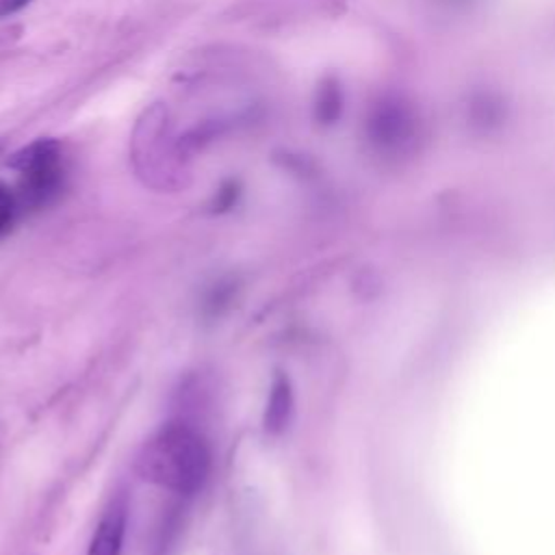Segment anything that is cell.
<instances>
[{"instance_id":"obj_1","label":"cell","mask_w":555,"mask_h":555,"mask_svg":"<svg viewBox=\"0 0 555 555\" xmlns=\"http://www.w3.org/2000/svg\"><path fill=\"white\" fill-rule=\"evenodd\" d=\"M134 468L141 479L173 494L191 496L208 479L210 449L193 425L171 421L143 442Z\"/></svg>"},{"instance_id":"obj_2","label":"cell","mask_w":555,"mask_h":555,"mask_svg":"<svg viewBox=\"0 0 555 555\" xmlns=\"http://www.w3.org/2000/svg\"><path fill=\"white\" fill-rule=\"evenodd\" d=\"M7 165L20 173L17 202L20 210H37L56 199L63 189L65 169L61 158V143L56 139H37L17 150Z\"/></svg>"},{"instance_id":"obj_3","label":"cell","mask_w":555,"mask_h":555,"mask_svg":"<svg viewBox=\"0 0 555 555\" xmlns=\"http://www.w3.org/2000/svg\"><path fill=\"white\" fill-rule=\"evenodd\" d=\"M126 533V505L124 501H113V505L100 518L93 538L89 542L87 555H119Z\"/></svg>"},{"instance_id":"obj_4","label":"cell","mask_w":555,"mask_h":555,"mask_svg":"<svg viewBox=\"0 0 555 555\" xmlns=\"http://www.w3.org/2000/svg\"><path fill=\"white\" fill-rule=\"evenodd\" d=\"M291 408H293V395H291V384L288 377L282 373L273 375L264 414H262V425L267 434H280L288 418H291Z\"/></svg>"},{"instance_id":"obj_5","label":"cell","mask_w":555,"mask_h":555,"mask_svg":"<svg viewBox=\"0 0 555 555\" xmlns=\"http://www.w3.org/2000/svg\"><path fill=\"white\" fill-rule=\"evenodd\" d=\"M343 108V95H340V85L334 78H323L317 98H314V119L323 126L334 124L340 117Z\"/></svg>"},{"instance_id":"obj_6","label":"cell","mask_w":555,"mask_h":555,"mask_svg":"<svg viewBox=\"0 0 555 555\" xmlns=\"http://www.w3.org/2000/svg\"><path fill=\"white\" fill-rule=\"evenodd\" d=\"M17 212H20L17 195L7 184L0 182V238L11 232Z\"/></svg>"},{"instance_id":"obj_7","label":"cell","mask_w":555,"mask_h":555,"mask_svg":"<svg viewBox=\"0 0 555 555\" xmlns=\"http://www.w3.org/2000/svg\"><path fill=\"white\" fill-rule=\"evenodd\" d=\"M241 197V182L234 178H228L219 184L212 202H210V210L212 212H228L230 208H234V204Z\"/></svg>"},{"instance_id":"obj_8","label":"cell","mask_w":555,"mask_h":555,"mask_svg":"<svg viewBox=\"0 0 555 555\" xmlns=\"http://www.w3.org/2000/svg\"><path fill=\"white\" fill-rule=\"evenodd\" d=\"M232 295H234V284L232 282H219L210 288V293L206 295V301H204V312L208 317H215L219 314L230 301H232Z\"/></svg>"},{"instance_id":"obj_9","label":"cell","mask_w":555,"mask_h":555,"mask_svg":"<svg viewBox=\"0 0 555 555\" xmlns=\"http://www.w3.org/2000/svg\"><path fill=\"white\" fill-rule=\"evenodd\" d=\"M33 0H0V20L26 9Z\"/></svg>"},{"instance_id":"obj_10","label":"cell","mask_w":555,"mask_h":555,"mask_svg":"<svg viewBox=\"0 0 555 555\" xmlns=\"http://www.w3.org/2000/svg\"><path fill=\"white\" fill-rule=\"evenodd\" d=\"M0 150H2V145H0Z\"/></svg>"}]
</instances>
